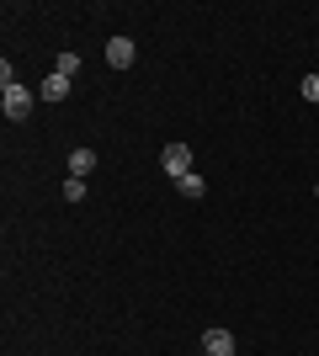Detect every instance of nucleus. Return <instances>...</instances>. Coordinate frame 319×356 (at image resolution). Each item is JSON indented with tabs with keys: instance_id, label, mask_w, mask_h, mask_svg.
Listing matches in <instances>:
<instances>
[{
	"instance_id": "nucleus-1",
	"label": "nucleus",
	"mask_w": 319,
	"mask_h": 356,
	"mask_svg": "<svg viewBox=\"0 0 319 356\" xmlns=\"http://www.w3.org/2000/svg\"><path fill=\"white\" fill-rule=\"evenodd\" d=\"M0 106H6V118L11 122H22L32 112V90L22 86V80H11V86H6V96H0Z\"/></svg>"
},
{
	"instance_id": "nucleus-2",
	"label": "nucleus",
	"mask_w": 319,
	"mask_h": 356,
	"mask_svg": "<svg viewBox=\"0 0 319 356\" xmlns=\"http://www.w3.org/2000/svg\"><path fill=\"white\" fill-rule=\"evenodd\" d=\"M160 165H165V176H176V181L192 176V149L186 144H165L160 149Z\"/></svg>"
},
{
	"instance_id": "nucleus-3",
	"label": "nucleus",
	"mask_w": 319,
	"mask_h": 356,
	"mask_svg": "<svg viewBox=\"0 0 319 356\" xmlns=\"http://www.w3.org/2000/svg\"><path fill=\"white\" fill-rule=\"evenodd\" d=\"M202 351L208 356H234V335H229V330H208V335H202Z\"/></svg>"
},
{
	"instance_id": "nucleus-4",
	"label": "nucleus",
	"mask_w": 319,
	"mask_h": 356,
	"mask_svg": "<svg viewBox=\"0 0 319 356\" xmlns=\"http://www.w3.org/2000/svg\"><path fill=\"white\" fill-rule=\"evenodd\" d=\"M106 64H112V70H128V64H133V43H128V38H112V43H106Z\"/></svg>"
},
{
	"instance_id": "nucleus-5",
	"label": "nucleus",
	"mask_w": 319,
	"mask_h": 356,
	"mask_svg": "<svg viewBox=\"0 0 319 356\" xmlns=\"http://www.w3.org/2000/svg\"><path fill=\"white\" fill-rule=\"evenodd\" d=\"M91 170H96V149H75V154H69V176L85 181Z\"/></svg>"
},
{
	"instance_id": "nucleus-6",
	"label": "nucleus",
	"mask_w": 319,
	"mask_h": 356,
	"mask_svg": "<svg viewBox=\"0 0 319 356\" xmlns=\"http://www.w3.org/2000/svg\"><path fill=\"white\" fill-rule=\"evenodd\" d=\"M64 96H69V80H64V74H48L43 80V102H64Z\"/></svg>"
},
{
	"instance_id": "nucleus-7",
	"label": "nucleus",
	"mask_w": 319,
	"mask_h": 356,
	"mask_svg": "<svg viewBox=\"0 0 319 356\" xmlns=\"http://www.w3.org/2000/svg\"><path fill=\"white\" fill-rule=\"evenodd\" d=\"M176 186H181V197H202V192H208V181H202L197 170H192V176H181Z\"/></svg>"
},
{
	"instance_id": "nucleus-8",
	"label": "nucleus",
	"mask_w": 319,
	"mask_h": 356,
	"mask_svg": "<svg viewBox=\"0 0 319 356\" xmlns=\"http://www.w3.org/2000/svg\"><path fill=\"white\" fill-rule=\"evenodd\" d=\"M75 70H80V54H59L54 59V74H64V80H75Z\"/></svg>"
},
{
	"instance_id": "nucleus-9",
	"label": "nucleus",
	"mask_w": 319,
	"mask_h": 356,
	"mask_svg": "<svg viewBox=\"0 0 319 356\" xmlns=\"http://www.w3.org/2000/svg\"><path fill=\"white\" fill-rule=\"evenodd\" d=\"M64 197H69V202H80V197H85V181L69 176V181H64Z\"/></svg>"
},
{
	"instance_id": "nucleus-10",
	"label": "nucleus",
	"mask_w": 319,
	"mask_h": 356,
	"mask_svg": "<svg viewBox=\"0 0 319 356\" xmlns=\"http://www.w3.org/2000/svg\"><path fill=\"white\" fill-rule=\"evenodd\" d=\"M304 96H309V102H319V74H304Z\"/></svg>"
}]
</instances>
